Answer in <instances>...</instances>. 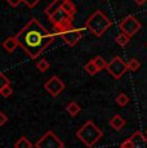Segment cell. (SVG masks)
<instances>
[{
  "instance_id": "1",
  "label": "cell",
  "mask_w": 147,
  "mask_h": 148,
  "mask_svg": "<svg viewBox=\"0 0 147 148\" xmlns=\"http://www.w3.org/2000/svg\"><path fill=\"white\" fill-rule=\"evenodd\" d=\"M54 36L56 34H50L38 18H31L26 26L16 34L19 47L32 59L38 58L54 41Z\"/></svg>"
},
{
  "instance_id": "2",
  "label": "cell",
  "mask_w": 147,
  "mask_h": 148,
  "mask_svg": "<svg viewBox=\"0 0 147 148\" xmlns=\"http://www.w3.org/2000/svg\"><path fill=\"white\" fill-rule=\"evenodd\" d=\"M76 136L84 143V146L92 148L103 136V133L101 129L95 126L93 121H87L80 129L76 132Z\"/></svg>"
},
{
  "instance_id": "3",
  "label": "cell",
  "mask_w": 147,
  "mask_h": 148,
  "mask_svg": "<svg viewBox=\"0 0 147 148\" xmlns=\"http://www.w3.org/2000/svg\"><path fill=\"white\" fill-rule=\"evenodd\" d=\"M85 27L95 36H102L110 27H111V21L106 17L102 10H95L92 16L87 19Z\"/></svg>"
},
{
  "instance_id": "4",
  "label": "cell",
  "mask_w": 147,
  "mask_h": 148,
  "mask_svg": "<svg viewBox=\"0 0 147 148\" xmlns=\"http://www.w3.org/2000/svg\"><path fill=\"white\" fill-rule=\"evenodd\" d=\"M106 70L112 77L119 80V79H121V76L128 71V63H125L120 57H114V58L107 63Z\"/></svg>"
},
{
  "instance_id": "5",
  "label": "cell",
  "mask_w": 147,
  "mask_h": 148,
  "mask_svg": "<svg viewBox=\"0 0 147 148\" xmlns=\"http://www.w3.org/2000/svg\"><path fill=\"white\" fill-rule=\"evenodd\" d=\"M35 148H65V144L53 132H48L35 143Z\"/></svg>"
},
{
  "instance_id": "6",
  "label": "cell",
  "mask_w": 147,
  "mask_h": 148,
  "mask_svg": "<svg viewBox=\"0 0 147 148\" xmlns=\"http://www.w3.org/2000/svg\"><path fill=\"white\" fill-rule=\"evenodd\" d=\"M119 28L121 30V32H124L125 35H128L129 38H132L133 35H135V34L141 30V23L135 17L128 16L121 21V23L119 25Z\"/></svg>"
},
{
  "instance_id": "7",
  "label": "cell",
  "mask_w": 147,
  "mask_h": 148,
  "mask_svg": "<svg viewBox=\"0 0 147 148\" xmlns=\"http://www.w3.org/2000/svg\"><path fill=\"white\" fill-rule=\"evenodd\" d=\"M44 88L52 97H57V95H59V93L63 92L65 82L59 77H57V76H52V77L44 84Z\"/></svg>"
},
{
  "instance_id": "8",
  "label": "cell",
  "mask_w": 147,
  "mask_h": 148,
  "mask_svg": "<svg viewBox=\"0 0 147 148\" xmlns=\"http://www.w3.org/2000/svg\"><path fill=\"white\" fill-rule=\"evenodd\" d=\"M83 34H84V30H80V28H72V30L67 31V32L61 34V38H62V40L69 45V47H75V45L80 41V39L83 38Z\"/></svg>"
},
{
  "instance_id": "9",
  "label": "cell",
  "mask_w": 147,
  "mask_h": 148,
  "mask_svg": "<svg viewBox=\"0 0 147 148\" xmlns=\"http://www.w3.org/2000/svg\"><path fill=\"white\" fill-rule=\"evenodd\" d=\"M74 16H70L69 13H66L63 9H58L56 13H53L50 17H48L49 18V21H50V23L52 25H57L59 23V22H62V21H66V19H71Z\"/></svg>"
},
{
  "instance_id": "10",
  "label": "cell",
  "mask_w": 147,
  "mask_h": 148,
  "mask_svg": "<svg viewBox=\"0 0 147 148\" xmlns=\"http://www.w3.org/2000/svg\"><path fill=\"white\" fill-rule=\"evenodd\" d=\"M133 148H147V138L141 132H135L132 135Z\"/></svg>"
},
{
  "instance_id": "11",
  "label": "cell",
  "mask_w": 147,
  "mask_h": 148,
  "mask_svg": "<svg viewBox=\"0 0 147 148\" xmlns=\"http://www.w3.org/2000/svg\"><path fill=\"white\" fill-rule=\"evenodd\" d=\"M53 27H54V32L56 34H63V32H67V31L72 30L74 27V23H72V18L71 19H66V21H62L59 22L57 25H53Z\"/></svg>"
},
{
  "instance_id": "12",
  "label": "cell",
  "mask_w": 147,
  "mask_h": 148,
  "mask_svg": "<svg viewBox=\"0 0 147 148\" xmlns=\"http://www.w3.org/2000/svg\"><path fill=\"white\" fill-rule=\"evenodd\" d=\"M63 1H65V0H53V1L50 3V4L48 5L47 8H45L44 13L47 14L48 17H50L53 13H56L58 9H61V8H62V4H63Z\"/></svg>"
},
{
  "instance_id": "13",
  "label": "cell",
  "mask_w": 147,
  "mask_h": 148,
  "mask_svg": "<svg viewBox=\"0 0 147 148\" xmlns=\"http://www.w3.org/2000/svg\"><path fill=\"white\" fill-rule=\"evenodd\" d=\"M18 41H17L16 36H13V38H8L5 39L4 42H3V48H4L5 50H7L8 53H13L16 50V48L18 47Z\"/></svg>"
},
{
  "instance_id": "14",
  "label": "cell",
  "mask_w": 147,
  "mask_h": 148,
  "mask_svg": "<svg viewBox=\"0 0 147 148\" xmlns=\"http://www.w3.org/2000/svg\"><path fill=\"white\" fill-rule=\"evenodd\" d=\"M110 125H111L115 130L119 132V130H121L124 126H125V120H124L120 115H115L114 117L110 120Z\"/></svg>"
},
{
  "instance_id": "15",
  "label": "cell",
  "mask_w": 147,
  "mask_h": 148,
  "mask_svg": "<svg viewBox=\"0 0 147 148\" xmlns=\"http://www.w3.org/2000/svg\"><path fill=\"white\" fill-rule=\"evenodd\" d=\"M62 9H63L66 13H69L70 16H74L76 12V5L74 4L71 0H65L63 4H62Z\"/></svg>"
},
{
  "instance_id": "16",
  "label": "cell",
  "mask_w": 147,
  "mask_h": 148,
  "mask_svg": "<svg viewBox=\"0 0 147 148\" xmlns=\"http://www.w3.org/2000/svg\"><path fill=\"white\" fill-rule=\"evenodd\" d=\"M80 110H81L80 106H79L76 102H70V103L66 106V111L70 116H76L79 112H80Z\"/></svg>"
},
{
  "instance_id": "17",
  "label": "cell",
  "mask_w": 147,
  "mask_h": 148,
  "mask_svg": "<svg viewBox=\"0 0 147 148\" xmlns=\"http://www.w3.org/2000/svg\"><path fill=\"white\" fill-rule=\"evenodd\" d=\"M32 147H34L32 143H31L27 138H25V136L19 138L14 143V148H32Z\"/></svg>"
},
{
  "instance_id": "18",
  "label": "cell",
  "mask_w": 147,
  "mask_h": 148,
  "mask_svg": "<svg viewBox=\"0 0 147 148\" xmlns=\"http://www.w3.org/2000/svg\"><path fill=\"white\" fill-rule=\"evenodd\" d=\"M129 36L128 35H125L124 32H121V34H119V35L116 36V39H115V41H116V44L119 45V47H121V48H124L126 44L129 42Z\"/></svg>"
},
{
  "instance_id": "19",
  "label": "cell",
  "mask_w": 147,
  "mask_h": 148,
  "mask_svg": "<svg viewBox=\"0 0 147 148\" xmlns=\"http://www.w3.org/2000/svg\"><path fill=\"white\" fill-rule=\"evenodd\" d=\"M84 70H85V72L87 73H89L90 76H94L95 73L98 72V68H97V66L94 64V62L93 61H90V62H88V63L84 66Z\"/></svg>"
},
{
  "instance_id": "20",
  "label": "cell",
  "mask_w": 147,
  "mask_h": 148,
  "mask_svg": "<svg viewBox=\"0 0 147 148\" xmlns=\"http://www.w3.org/2000/svg\"><path fill=\"white\" fill-rule=\"evenodd\" d=\"M116 103H117L120 107L126 106V104L129 103V97L126 95V94H124V93H120V94L116 97Z\"/></svg>"
},
{
  "instance_id": "21",
  "label": "cell",
  "mask_w": 147,
  "mask_h": 148,
  "mask_svg": "<svg viewBox=\"0 0 147 148\" xmlns=\"http://www.w3.org/2000/svg\"><path fill=\"white\" fill-rule=\"evenodd\" d=\"M49 67H50L49 62H48L45 58L40 59V61L38 62V64H36V68H38L40 72H45V71H48V70H49Z\"/></svg>"
},
{
  "instance_id": "22",
  "label": "cell",
  "mask_w": 147,
  "mask_h": 148,
  "mask_svg": "<svg viewBox=\"0 0 147 148\" xmlns=\"http://www.w3.org/2000/svg\"><path fill=\"white\" fill-rule=\"evenodd\" d=\"M93 62H94V64L97 66V68H98V71H101V70H103V68H106V66H107V63H106V61L102 58V57H94L93 58Z\"/></svg>"
},
{
  "instance_id": "23",
  "label": "cell",
  "mask_w": 147,
  "mask_h": 148,
  "mask_svg": "<svg viewBox=\"0 0 147 148\" xmlns=\"http://www.w3.org/2000/svg\"><path fill=\"white\" fill-rule=\"evenodd\" d=\"M139 67H141V63H139V61H138L137 58H132L131 61L128 62V70H131V71H137Z\"/></svg>"
},
{
  "instance_id": "24",
  "label": "cell",
  "mask_w": 147,
  "mask_h": 148,
  "mask_svg": "<svg viewBox=\"0 0 147 148\" xmlns=\"http://www.w3.org/2000/svg\"><path fill=\"white\" fill-rule=\"evenodd\" d=\"M9 85H10L9 79H8L7 76L4 75V73H1V72H0V90H1V89H4L5 86H9Z\"/></svg>"
},
{
  "instance_id": "25",
  "label": "cell",
  "mask_w": 147,
  "mask_h": 148,
  "mask_svg": "<svg viewBox=\"0 0 147 148\" xmlns=\"http://www.w3.org/2000/svg\"><path fill=\"white\" fill-rule=\"evenodd\" d=\"M12 94H13V89L10 88V85L9 86H5L4 89L0 90V95H3L4 98H8V97H10Z\"/></svg>"
},
{
  "instance_id": "26",
  "label": "cell",
  "mask_w": 147,
  "mask_h": 148,
  "mask_svg": "<svg viewBox=\"0 0 147 148\" xmlns=\"http://www.w3.org/2000/svg\"><path fill=\"white\" fill-rule=\"evenodd\" d=\"M39 1H40V0H23V3H25V4H26L29 8H35L36 5L39 4Z\"/></svg>"
},
{
  "instance_id": "27",
  "label": "cell",
  "mask_w": 147,
  "mask_h": 148,
  "mask_svg": "<svg viewBox=\"0 0 147 148\" xmlns=\"http://www.w3.org/2000/svg\"><path fill=\"white\" fill-rule=\"evenodd\" d=\"M120 148H133V140H132V138H129V139H126V140H124L123 143H121Z\"/></svg>"
},
{
  "instance_id": "28",
  "label": "cell",
  "mask_w": 147,
  "mask_h": 148,
  "mask_svg": "<svg viewBox=\"0 0 147 148\" xmlns=\"http://www.w3.org/2000/svg\"><path fill=\"white\" fill-rule=\"evenodd\" d=\"M5 1L8 3V4L10 5V7H13V8H17L21 3H23V0H5Z\"/></svg>"
},
{
  "instance_id": "29",
  "label": "cell",
  "mask_w": 147,
  "mask_h": 148,
  "mask_svg": "<svg viewBox=\"0 0 147 148\" xmlns=\"http://www.w3.org/2000/svg\"><path fill=\"white\" fill-rule=\"evenodd\" d=\"M7 121H8V116L5 115L4 112H1V111H0V126L5 125V124H7Z\"/></svg>"
},
{
  "instance_id": "30",
  "label": "cell",
  "mask_w": 147,
  "mask_h": 148,
  "mask_svg": "<svg viewBox=\"0 0 147 148\" xmlns=\"http://www.w3.org/2000/svg\"><path fill=\"white\" fill-rule=\"evenodd\" d=\"M133 1H134L137 5H143L147 1V0H133Z\"/></svg>"
},
{
  "instance_id": "31",
  "label": "cell",
  "mask_w": 147,
  "mask_h": 148,
  "mask_svg": "<svg viewBox=\"0 0 147 148\" xmlns=\"http://www.w3.org/2000/svg\"><path fill=\"white\" fill-rule=\"evenodd\" d=\"M146 135H147V130H146Z\"/></svg>"
}]
</instances>
